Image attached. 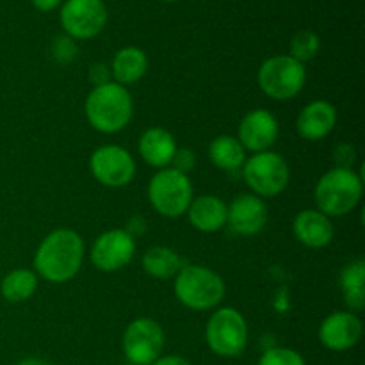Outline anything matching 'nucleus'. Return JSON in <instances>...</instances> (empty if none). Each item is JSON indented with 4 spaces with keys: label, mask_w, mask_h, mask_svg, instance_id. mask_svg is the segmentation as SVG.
I'll use <instances>...</instances> for the list:
<instances>
[{
    "label": "nucleus",
    "mask_w": 365,
    "mask_h": 365,
    "mask_svg": "<svg viewBox=\"0 0 365 365\" xmlns=\"http://www.w3.org/2000/svg\"><path fill=\"white\" fill-rule=\"evenodd\" d=\"M84 239L70 228L50 232L34 255V273L52 284H66L73 280L84 262Z\"/></svg>",
    "instance_id": "1"
},
{
    "label": "nucleus",
    "mask_w": 365,
    "mask_h": 365,
    "mask_svg": "<svg viewBox=\"0 0 365 365\" xmlns=\"http://www.w3.org/2000/svg\"><path fill=\"white\" fill-rule=\"evenodd\" d=\"M134 102L125 86L114 81L96 86L86 98V118L95 130L102 134L121 132L132 120Z\"/></svg>",
    "instance_id": "2"
},
{
    "label": "nucleus",
    "mask_w": 365,
    "mask_h": 365,
    "mask_svg": "<svg viewBox=\"0 0 365 365\" xmlns=\"http://www.w3.org/2000/svg\"><path fill=\"white\" fill-rule=\"evenodd\" d=\"M364 182L351 168H334L316 185V205L328 217H341L351 212L362 200Z\"/></svg>",
    "instance_id": "3"
},
{
    "label": "nucleus",
    "mask_w": 365,
    "mask_h": 365,
    "mask_svg": "<svg viewBox=\"0 0 365 365\" xmlns=\"http://www.w3.org/2000/svg\"><path fill=\"white\" fill-rule=\"evenodd\" d=\"M175 296L187 309L203 312L216 309L225 298V282L214 269L198 264H185L173 284Z\"/></svg>",
    "instance_id": "4"
},
{
    "label": "nucleus",
    "mask_w": 365,
    "mask_h": 365,
    "mask_svg": "<svg viewBox=\"0 0 365 365\" xmlns=\"http://www.w3.org/2000/svg\"><path fill=\"white\" fill-rule=\"evenodd\" d=\"M192 184L189 175L173 168L159 170L148 184L150 205L164 217H180L187 212L192 202Z\"/></svg>",
    "instance_id": "5"
},
{
    "label": "nucleus",
    "mask_w": 365,
    "mask_h": 365,
    "mask_svg": "<svg viewBox=\"0 0 365 365\" xmlns=\"http://www.w3.org/2000/svg\"><path fill=\"white\" fill-rule=\"evenodd\" d=\"M257 81L264 95L278 102H287L305 88L307 68L289 53L273 56L260 64Z\"/></svg>",
    "instance_id": "6"
},
{
    "label": "nucleus",
    "mask_w": 365,
    "mask_h": 365,
    "mask_svg": "<svg viewBox=\"0 0 365 365\" xmlns=\"http://www.w3.org/2000/svg\"><path fill=\"white\" fill-rule=\"evenodd\" d=\"M205 341L217 356L234 359L248 346V323L234 307L217 309L205 327Z\"/></svg>",
    "instance_id": "7"
},
{
    "label": "nucleus",
    "mask_w": 365,
    "mask_h": 365,
    "mask_svg": "<svg viewBox=\"0 0 365 365\" xmlns=\"http://www.w3.org/2000/svg\"><path fill=\"white\" fill-rule=\"evenodd\" d=\"M242 177L252 195L259 198H273L287 187L291 171L284 157L277 152H260L242 164Z\"/></svg>",
    "instance_id": "8"
},
{
    "label": "nucleus",
    "mask_w": 365,
    "mask_h": 365,
    "mask_svg": "<svg viewBox=\"0 0 365 365\" xmlns=\"http://www.w3.org/2000/svg\"><path fill=\"white\" fill-rule=\"evenodd\" d=\"M164 335L163 327L155 319L139 317L127 327L123 334V353L128 364L132 365H152L163 355Z\"/></svg>",
    "instance_id": "9"
},
{
    "label": "nucleus",
    "mask_w": 365,
    "mask_h": 365,
    "mask_svg": "<svg viewBox=\"0 0 365 365\" xmlns=\"http://www.w3.org/2000/svg\"><path fill=\"white\" fill-rule=\"evenodd\" d=\"M107 18L109 13L103 0H66L59 13L64 34L75 41L96 38L106 29Z\"/></svg>",
    "instance_id": "10"
},
{
    "label": "nucleus",
    "mask_w": 365,
    "mask_h": 365,
    "mask_svg": "<svg viewBox=\"0 0 365 365\" xmlns=\"http://www.w3.org/2000/svg\"><path fill=\"white\" fill-rule=\"evenodd\" d=\"M89 171L106 187H125L135 177V160L121 146H100L89 157Z\"/></svg>",
    "instance_id": "11"
},
{
    "label": "nucleus",
    "mask_w": 365,
    "mask_h": 365,
    "mask_svg": "<svg viewBox=\"0 0 365 365\" xmlns=\"http://www.w3.org/2000/svg\"><path fill=\"white\" fill-rule=\"evenodd\" d=\"M135 255V239L123 228L107 230L93 242L89 259L96 269L103 273H114L132 262Z\"/></svg>",
    "instance_id": "12"
},
{
    "label": "nucleus",
    "mask_w": 365,
    "mask_h": 365,
    "mask_svg": "<svg viewBox=\"0 0 365 365\" xmlns=\"http://www.w3.org/2000/svg\"><path fill=\"white\" fill-rule=\"evenodd\" d=\"M280 135V123L267 109H253L245 114L239 125V143L253 153L267 152Z\"/></svg>",
    "instance_id": "13"
},
{
    "label": "nucleus",
    "mask_w": 365,
    "mask_h": 365,
    "mask_svg": "<svg viewBox=\"0 0 365 365\" xmlns=\"http://www.w3.org/2000/svg\"><path fill=\"white\" fill-rule=\"evenodd\" d=\"M362 321L355 312H334L321 323L319 341L330 351H348L362 339Z\"/></svg>",
    "instance_id": "14"
},
{
    "label": "nucleus",
    "mask_w": 365,
    "mask_h": 365,
    "mask_svg": "<svg viewBox=\"0 0 365 365\" xmlns=\"http://www.w3.org/2000/svg\"><path fill=\"white\" fill-rule=\"evenodd\" d=\"M227 223L239 235H255L267 223V207L255 195H241L228 205Z\"/></svg>",
    "instance_id": "15"
},
{
    "label": "nucleus",
    "mask_w": 365,
    "mask_h": 365,
    "mask_svg": "<svg viewBox=\"0 0 365 365\" xmlns=\"http://www.w3.org/2000/svg\"><path fill=\"white\" fill-rule=\"evenodd\" d=\"M337 125V109L327 100H314L299 110L296 128L305 141H321Z\"/></svg>",
    "instance_id": "16"
},
{
    "label": "nucleus",
    "mask_w": 365,
    "mask_h": 365,
    "mask_svg": "<svg viewBox=\"0 0 365 365\" xmlns=\"http://www.w3.org/2000/svg\"><path fill=\"white\" fill-rule=\"evenodd\" d=\"M292 232L303 246L312 250L324 248L334 241L335 228L328 216L317 209H305L292 221Z\"/></svg>",
    "instance_id": "17"
},
{
    "label": "nucleus",
    "mask_w": 365,
    "mask_h": 365,
    "mask_svg": "<svg viewBox=\"0 0 365 365\" xmlns=\"http://www.w3.org/2000/svg\"><path fill=\"white\" fill-rule=\"evenodd\" d=\"M185 214L189 217V223L196 230L203 232V234H214L227 225L228 205L220 196L202 195L198 198H192Z\"/></svg>",
    "instance_id": "18"
},
{
    "label": "nucleus",
    "mask_w": 365,
    "mask_h": 365,
    "mask_svg": "<svg viewBox=\"0 0 365 365\" xmlns=\"http://www.w3.org/2000/svg\"><path fill=\"white\" fill-rule=\"evenodd\" d=\"M177 148L178 146L175 138L163 127H152L148 128V130L143 132L138 145L141 159L145 160L148 166L157 168V170L170 168Z\"/></svg>",
    "instance_id": "19"
},
{
    "label": "nucleus",
    "mask_w": 365,
    "mask_h": 365,
    "mask_svg": "<svg viewBox=\"0 0 365 365\" xmlns=\"http://www.w3.org/2000/svg\"><path fill=\"white\" fill-rule=\"evenodd\" d=\"M148 70V57L138 46H125L118 50L110 63V75L120 86H130L141 81Z\"/></svg>",
    "instance_id": "20"
},
{
    "label": "nucleus",
    "mask_w": 365,
    "mask_h": 365,
    "mask_svg": "<svg viewBox=\"0 0 365 365\" xmlns=\"http://www.w3.org/2000/svg\"><path fill=\"white\" fill-rule=\"evenodd\" d=\"M185 264L187 262L168 246H153V248L146 250L143 255V269L157 280L175 278Z\"/></svg>",
    "instance_id": "21"
},
{
    "label": "nucleus",
    "mask_w": 365,
    "mask_h": 365,
    "mask_svg": "<svg viewBox=\"0 0 365 365\" xmlns=\"http://www.w3.org/2000/svg\"><path fill=\"white\" fill-rule=\"evenodd\" d=\"M210 163L223 171H235L246 163V150L234 135H217L209 145Z\"/></svg>",
    "instance_id": "22"
},
{
    "label": "nucleus",
    "mask_w": 365,
    "mask_h": 365,
    "mask_svg": "<svg viewBox=\"0 0 365 365\" xmlns=\"http://www.w3.org/2000/svg\"><path fill=\"white\" fill-rule=\"evenodd\" d=\"M38 282L39 278L38 274L34 273V269L18 267V269L9 271V273L2 278L0 292H2V298L6 299V302L24 303L36 294V291H38Z\"/></svg>",
    "instance_id": "23"
},
{
    "label": "nucleus",
    "mask_w": 365,
    "mask_h": 365,
    "mask_svg": "<svg viewBox=\"0 0 365 365\" xmlns=\"http://www.w3.org/2000/svg\"><path fill=\"white\" fill-rule=\"evenodd\" d=\"M341 289L344 302L353 312H359L365 305V262L362 259L346 264L341 271Z\"/></svg>",
    "instance_id": "24"
},
{
    "label": "nucleus",
    "mask_w": 365,
    "mask_h": 365,
    "mask_svg": "<svg viewBox=\"0 0 365 365\" xmlns=\"http://www.w3.org/2000/svg\"><path fill=\"white\" fill-rule=\"evenodd\" d=\"M321 48L319 36L314 31H299L298 34L292 36L291 45H289V56L292 59L299 61L302 64L309 63L317 56Z\"/></svg>",
    "instance_id": "25"
},
{
    "label": "nucleus",
    "mask_w": 365,
    "mask_h": 365,
    "mask_svg": "<svg viewBox=\"0 0 365 365\" xmlns=\"http://www.w3.org/2000/svg\"><path fill=\"white\" fill-rule=\"evenodd\" d=\"M259 365H307L305 359L291 348H271L262 353Z\"/></svg>",
    "instance_id": "26"
},
{
    "label": "nucleus",
    "mask_w": 365,
    "mask_h": 365,
    "mask_svg": "<svg viewBox=\"0 0 365 365\" xmlns=\"http://www.w3.org/2000/svg\"><path fill=\"white\" fill-rule=\"evenodd\" d=\"M78 46L73 38L66 34H59L52 41V56L57 63L61 64H70L71 61L77 57Z\"/></svg>",
    "instance_id": "27"
},
{
    "label": "nucleus",
    "mask_w": 365,
    "mask_h": 365,
    "mask_svg": "<svg viewBox=\"0 0 365 365\" xmlns=\"http://www.w3.org/2000/svg\"><path fill=\"white\" fill-rule=\"evenodd\" d=\"M195 164H196L195 152L189 148H177V152H175L173 155V160H171V168L180 171V173L184 175H187L189 171L195 168Z\"/></svg>",
    "instance_id": "28"
},
{
    "label": "nucleus",
    "mask_w": 365,
    "mask_h": 365,
    "mask_svg": "<svg viewBox=\"0 0 365 365\" xmlns=\"http://www.w3.org/2000/svg\"><path fill=\"white\" fill-rule=\"evenodd\" d=\"M89 78L93 82V88L110 82V68L103 63H96L89 68Z\"/></svg>",
    "instance_id": "29"
},
{
    "label": "nucleus",
    "mask_w": 365,
    "mask_h": 365,
    "mask_svg": "<svg viewBox=\"0 0 365 365\" xmlns=\"http://www.w3.org/2000/svg\"><path fill=\"white\" fill-rule=\"evenodd\" d=\"M145 230H146V221L143 216H132L130 220H128L127 228H125V232H128V234H130L134 239H135V235L139 237V235L145 234Z\"/></svg>",
    "instance_id": "30"
},
{
    "label": "nucleus",
    "mask_w": 365,
    "mask_h": 365,
    "mask_svg": "<svg viewBox=\"0 0 365 365\" xmlns=\"http://www.w3.org/2000/svg\"><path fill=\"white\" fill-rule=\"evenodd\" d=\"M152 365H192L187 359L178 355H166V356H159Z\"/></svg>",
    "instance_id": "31"
},
{
    "label": "nucleus",
    "mask_w": 365,
    "mask_h": 365,
    "mask_svg": "<svg viewBox=\"0 0 365 365\" xmlns=\"http://www.w3.org/2000/svg\"><path fill=\"white\" fill-rule=\"evenodd\" d=\"M63 0H32V6L38 11H43V13H48V11H53L57 6H61Z\"/></svg>",
    "instance_id": "32"
},
{
    "label": "nucleus",
    "mask_w": 365,
    "mask_h": 365,
    "mask_svg": "<svg viewBox=\"0 0 365 365\" xmlns=\"http://www.w3.org/2000/svg\"><path fill=\"white\" fill-rule=\"evenodd\" d=\"M16 365H50V364L45 362V360H41V359H34V356H31V359H24Z\"/></svg>",
    "instance_id": "33"
},
{
    "label": "nucleus",
    "mask_w": 365,
    "mask_h": 365,
    "mask_svg": "<svg viewBox=\"0 0 365 365\" xmlns=\"http://www.w3.org/2000/svg\"><path fill=\"white\" fill-rule=\"evenodd\" d=\"M160 2H178V0H160Z\"/></svg>",
    "instance_id": "34"
},
{
    "label": "nucleus",
    "mask_w": 365,
    "mask_h": 365,
    "mask_svg": "<svg viewBox=\"0 0 365 365\" xmlns=\"http://www.w3.org/2000/svg\"><path fill=\"white\" fill-rule=\"evenodd\" d=\"M121 365H132V364H121Z\"/></svg>",
    "instance_id": "35"
}]
</instances>
